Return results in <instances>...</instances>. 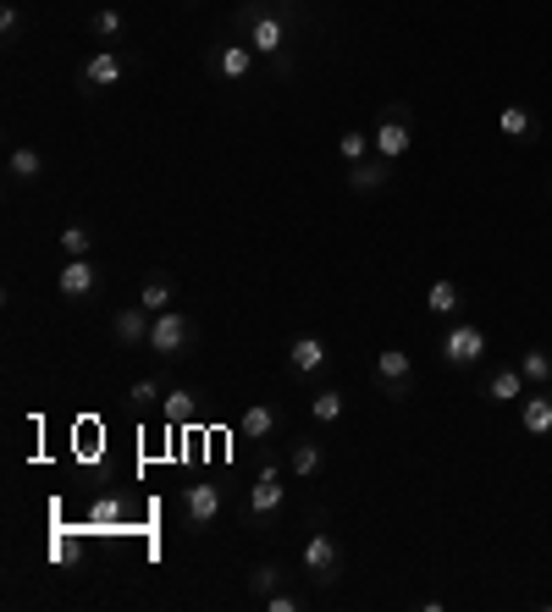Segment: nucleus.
<instances>
[{"label":"nucleus","instance_id":"obj_1","mask_svg":"<svg viewBox=\"0 0 552 612\" xmlns=\"http://www.w3.org/2000/svg\"><path fill=\"white\" fill-rule=\"evenodd\" d=\"M238 29L255 45V56L271 62L277 78H293V45H299V7L293 0H249L238 12Z\"/></svg>","mask_w":552,"mask_h":612},{"label":"nucleus","instance_id":"obj_2","mask_svg":"<svg viewBox=\"0 0 552 612\" xmlns=\"http://www.w3.org/2000/svg\"><path fill=\"white\" fill-rule=\"evenodd\" d=\"M299 568H304L315 584H337V579H343V546H337V535L326 529V513H315V518H310V535H304Z\"/></svg>","mask_w":552,"mask_h":612},{"label":"nucleus","instance_id":"obj_3","mask_svg":"<svg viewBox=\"0 0 552 612\" xmlns=\"http://www.w3.org/2000/svg\"><path fill=\"white\" fill-rule=\"evenodd\" d=\"M155 359H166V364H177V359H188L194 348H199V326L172 304V309H161L155 315V326H150V342H144Z\"/></svg>","mask_w":552,"mask_h":612},{"label":"nucleus","instance_id":"obj_4","mask_svg":"<svg viewBox=\"0 0 552 612\" xmlns=\"http://www.w3.org/2000/svg\"><path fill=\"white\" fill-rule=\"evenodd\" d=\"M370 139H376V155L398 166V161L414 150V111H409V106H398V100H392V106H381V117H376Z\"/></svg>","mask_w":552,"mask_h":612},{"label":"nucleus","instance_id":"obj_5","mask_svg":"<svg viewBox=\"0 0 552 612\" xmlns=\"http://www.w3.org/2000/svg\"><path fill=\"white\" fill-rule=\"evenodd\" d=\"M436 353H442L447 370H475V364L486 359V331H480L475 320H453V326L442 331Z\"/></svg>","mask_w":552,"mask_h":612},{"label":"nucleus","instance_id":"obj_6","mask_svg":"<svg viewBox=\"0 0 552 612\" xmlns=\"http://www.w3.org/2000/svg\"><path fill=\"white\" fill-rule=\"evenodd\" d=\"M282 502H288L282 463H277V458H266V463H260V474H255V485H249V496H243V513H249V524H266V518H277V513H282Z\"/></svg>","mask_w":552,"mask_h":612},{"label":"nucleus","instance_id":"obj_7","mask_svg":"<svg viewBox=\"0 0 552 612\" xmlns=\"http://www.w3.org/2000/svg\"><path fill=\"white\" fill-rule=\"evenodd\" d=\"M255 45L249 40H221L210 56H205V67H210V78L216 84H227V89H238V84H249L255 78Z\"/></svg>","mask_w":552,"mask_h":612},{"label":"nucleus","instance_id":"obj_8","mask_svg":"<svg viewBox=\"0 0 552 612\" xmlns=\"http://www.w3.org/2000/svg\"><path fill=\"white\" fill-rule=\"evenodd\" d=\"M122 73H128V56L100 45V51H89L84 67H78V95H106V89L122 84Z\"/></svg>","mask_w":552,"mask_h":612},{"label":"nucleus","instance_id":"obj_9","mask_svg":"<svg viewBox=\"0 0 552 612\" xmlns=\"http://www.w3.org/2000/svg\"><path fill=\"white\" fill-rule=\"evenodd\" d=\"M177 502H183V524L188 529H210L221 518V507H227V491L216 480H194V485H183Z\"/></svg>","mask_w":552,"mask_h":612},{"label":"nucleus","instance_id":"obj_10","mask_svg":"<svg viewBox=\"0 0 552 612\" xmlns=\"http://www.w3.org/2000/svg\"><path fill=\"white\" fill-rule=\"evenodd\" d=\"M376 386L392 397V403H409L414 397V359L403 348H381L376 353Z\"/></svg>","mask_w":552,"mask_h":612},{"label":"nucleus","instance_id":"obj_11","mask_svg":"<svg viewBox=\"0 0 552 612\" xmlns=\"http://www.w3.org/2000/svg\"><path fill=\"white\" fill-rule=\"evenodd\" d=\"M326 364H332V348H326L321 331H299V337L288 342V375L310 381V375H321Z\"/></svg>","mask_w":552,"mask_h":612},{"label":"nucleus","instance_id":"obj_12","mask_svg":"<svg viewBox=\"0 0 552 612\" xmlns=\"http://www.w3.org/2000/svg\"><path fill=\"white\" fill-rule=\"evenodd\" d=\"M56 293L62 298H95L100 293V265H95V254H67V265L56 271Z\"/></svg>","mask_w":552,"mask_h":612},{"label":"nucleus","instance_id":"obj_13","mask_svg":"<svg viewBox=\"0 0 552 612\" xmlns=\"http://www.w3.org/2000/svg\"><path fill=\"white\" fill-rule=\"evenodd\" d=\"M277 430H282V408H277V403H249V408L238 414V436L255 441V447H266Z\"/></svg>","mask_w":552,"mask_h":612},{"label":"nucleus","instance_id":"obj_14","mask_svg":"<svg viewBox=\"0 0 552 612\" xmlns=\"http://www.w3.org/2000/svg\"><path fill=\"white\" fill-rule=\"evenodd\" d=\"M150 326H155V315H150L144 304H133V309H117V315H111V337H117L122 348H144V342H150Z\"/></svg>","mask_w":552,"mask_h":612},{"label":"nucleus","instance_id":"obj_15","mask_svg":"<svg viewBox=\"0 0 552 612\" xmlns=\"http://www.w3.org/2000/svg\"><path fill=\"white\" fill-rule=\"evenodd\" d=\"M497 133L508 139V144H535L541 139V117L535 111H524V106H502V117H497Z\"/></svg>","mask_w":552,"mask_h":612},{"label":"nucleus","instance_id":"obj_16","mask_svg":"<svg viewBox=\"0 0 552 612\" xmlns=\"http://www.w3.org/2000/svg\"><path fill=\"white\" fill-rule=\"evenodd\" d=\"M519 425L524 436H552V386H535L530 397H519Z\"/></svg>","mask_w":552,"mask_h":612},{"label":"nucleus","instance_id":"obj_17","mask_svg":"<svg viewBox=\"0 0 552 612\" xmlns=\"http://www.w3.org/2000/svg\"><path fill=\"white\" fill-rule=\"evenodd\" d=\"M425 309H431V320H458V309H464V287H458L453 276H436V282L425 287Z\"/></svg>","mask_w":552,"mask_h":612},{"label":"nucleus","instance_id":"obj_18","mask_svg":"<svg viewBox=\"0 0 552 612\" xmlns=\"http://www.w3.org/2000/svg\"><path fill=\"white\" fill-rule=\"evenodd\" d=\"M288 474H299V480L326 474V447H321L315 436H299V441L288 447Z\"/></svg>","mask_w":552,"mask_h":612},{"label":"nucleus","instance_id":"obj_19","mask_svg":"<svg viewBox=\"0 0 552 612\" xmlns=\"http://www.w3.org/2000/svg\"><path fill=\"white\" fill-rule=\"evenodd\" d=\"M354 194H381L387 183H392V161H381V155H370V161H359V166H348V177H343Z\"/></svg>","mask_w":552,"mask_h":612},{"label":"nucleus","instance_id":"obj_20","mask_svg":"<svg viewBox=\"0 0 552 612\" xmlns=\"http://www.w3.org/2000/svg\"><path fill=\"white\" fill-rule=\"evenodd\" d=\"M524 386H530V381L519 375V364H502V370H491V375H486V403H491V408L519 403V397H524Z\"/></svg>","mask_w":552,"mask_h":612},{"label":"nucleus","instance_id":"obj_21","mask_svg":"<svg viewBox=\"0 0 552 612\" xmlns=\"http://www.w3.org/2000/svg\"><path fill=\"white\" fill-rule=\"evenodd\" d=\"M7 177H12L18 188H29V183H45V155H40L34 144H18V150L7 155Z\"/></svg>","mask_w":552,"mask_h":612},{"label":"nucleus","instance_id":"obj_22","mask_svg":"<svg viewBox=\"0 0 552 612\" xmlns=\"http://www.w3.org/2000/svg\"><path fill=\"white\" fill-rule=\"evenodd\" d=\"M139 304H144L150 315L172 309V304H177V276H172V271H150L144 287H139Z\"/></svg>","mask_w":552,"mask_h":612},{"label":"nucleus","instance_id":"obj_23","mask_svg":"<svg viewBox=\"0 0 552 612\" xmlns=\"http://www.w3.org/2000/svg\"><path fill=\"white\" fill-rule=\"evenodd\" d=\"M199 386H172L166 397H161V414H166V425H188L194 414H199Z\"/></svg>","mask_w":552,"mask_h":612},{"label":"nucleus","instance_id":"obj_24","mask_svg":"<svg viewBox=\"0 0 552 612\" xmlns=\"http://www.w3.org/2000/svg\"><path fill=\"white\" fill-rule=\"evenodd\" d=\"M288 579H293V573H288L282 562H255V568H249V595H255V601H266V595L288 590Z\"/></svg>","mask_w":552,"mask_h":612},{"label":"nucleus","instance_id":"obj_25","mask_svg":"<svg viewBox=\"0 0 552 612\" xmlns=\"http://www.w3.org/2000/svg\"><path fill=\"white\" fill-rule=\"evenodd\" d=\"M376 155V139L365 133V128H343L337 133V161L343 166H359V161H370Z\"/></svg>","mask_w":552,"mask_h":612},{"label":"nucleus","instance_id":"obj_26","mask_svg":"<svg viewBox=\"0 0 552 612\" xmlns=\"http://www.w3.org/2000/svg\"><path fill=\"white\" fill-rule=\"evenodd\" d=\"M343 414H348V397H343L337 386H321V392L310 397V419H315V425H337Z\"/></svg>","mask_w":552,"mask_h":612},{"label":"nucleus","instance_id":"obj_27","mask_svg":"<svg viewBox=\"0 0 552 612\" xmlns=\"http://www.w3.org/2000/svg\"><path fill=\"white\" fill-rule=\"evenodd\" d=\"M519 375H524L530 386H552V353H546V348H524V353H519Z\"/></svg>","mask_w":552,"mask_h":612},{"label":"nucleus","instance_id":"obj_28","mask_svg":"<svg viewBox=\"0 0 552 612\" xmlns=\"http://www.w3.org/2000/svg\"><path fill=\"white\" fill-rule=\"evenodd\" d=\"M89 34H95V40H122V34H128V18H122L117 7H95V12H89Z\"/></svg>","mask_w":552,"mask_h":612},{"label":"nucleus","instance_id":"obj_29","mask_svg":"<svg viewBox=\"0 0 552 612\" xmlns=\"http://www.w3.org/2000/svg\"><path fill=\"white\" fill-rule=\"evenodd\" d=\"M62 254H95V232H89V221H67L62 227Z\"/></svg>","mask_w":552,"mask_h":612},{"label":"nucleus","instance_id":"obj_30","mask_svg":"<svg viewBox=\"0 0 552 612\" xmlns=\"http://www.w3.org/2000/svg\"><path fill=\"white\" fill-rule=\"evenodd\" d=\"M23 29H29L23 7H18V0H7V7H0V40H7V45H18V40H23Z\"/></svg>","mask_w":552,"mask_h":612},{"label":"nucleus","instance_id":"obj_31","mask_svg":"<svg viewBox=\"0 0 552 612\" xmlns=\"http://www.w3.org/2000/svg\"><path fill=\"white\" fill-rule=\"evenodd\" d=\"M161 397H166V392H161V381H155V375L133 381V392H128V403H133V408H155Z\"/></svg>","mask_w":552,"mask_h":612},{"label":"nucleus","instance_id":"obj_32","mask_svg":"<svg viewBox=\"0 0 552 612\" xmlns=\"http://www.w3.org/2000/svg\"><path fill=\"white\" fill-rule=\"evenodd\" d=\"M260 606H266V612H293V606H299V595H293V590H277V595H266Z\"/></svg>","mask_w":552,"mask_h":612},{"label":"nucleus","instance_id":"obj_33","mask_svg":"<svg viewBox=\"0 0 552 612\" xmlns=\"http://www.w3.org/2000/svg\"><path fill=\"white\" fill-rule=\"evenodd\" d=\"M183 7H199V0H183Z\"/></svg>","mask_w":552,"mask_h":612},{"label":"nucleus","instance_id":"obj_34","mask_svg":"<svg viewBox=\"0 0 552 612\" xmlns=\"http://www.w3.org/2000/svg\"><path fill=\"white\" fill-rule=\"evenodd\" d=\"M546 194H552V183H546Z\"/></svg>","mask_w":552,"mask_h":612}]
</instances>
